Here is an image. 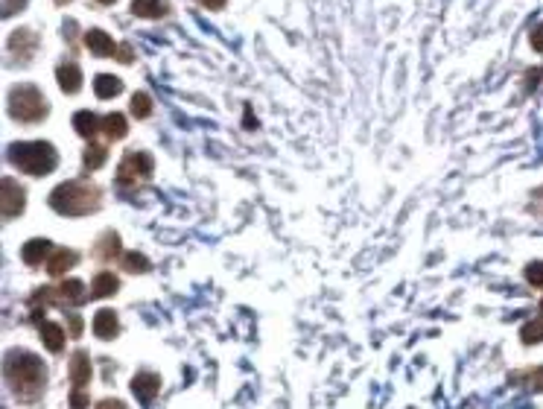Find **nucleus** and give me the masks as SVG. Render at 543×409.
<instances>
[{"instance_id":"nucleus-1","label":"nucleus","mask_w":543,"mask_h":409,"mask_svg":"<svg viewBox=\"0 0 543 409\" xmlns=\"http://www.w3.org/2000/svg\"><path fill=\"white\" fill-rule=\"evenodd\" d=\"M6 383L21 400H39V395L47 386V371L39 354L29 351H9L4 360Z\"/></svg>"},{"instance_id":"nucleus-2","label":"nucleus","mask_w":543,"mask_h":409,"mask_svg":"<svg viewBox=\"0 0 543 409\" xmlns=\"http://www.w3.org/2000/svg\"><path fill=\"white\" fill-rule=\"evenodd\" d=\"M103 202V191L91 181H65L50 193V208L61 216H85L93 213Z\"/></svg>"},{"instance_id":"nucleus-3","label":"nucleus","mask_w":543,"mask_h":409,"mask_svg":"<svg viewBox=\"0 0 543 409\" xmlns=\"http://www.w3.org/2000/svg\"><path fill=\"white\" fill-rule=\"evenodd\" d=\"M9 161L26 176H47L59 164V152L47 141H21L6 149Z\"/></svg>"},{"instance_id":"nucleus-4","label":"nucleus","mask_w":543,"mask_h":409,"mask_svg":"<svg viewBox=\"0 0 543 409\" xmlns=\"http://www.w3.org/2000/svg\"><path fill=\"white\" fill-rule=\"evenodd\" d=\"M9 114L21 123H41L47 117V100L36 85H18L9 94Z\"/></svg>"},{"instance_id":"nucleus-5","label":"nucleus","mask_w":543,"mask_h":409,"mask_svg":"<svg viewBox=\"0 0 543 409\" xmlns=\"http://www.w3.org/2000/svg\"><path fill=\"white\" fill-rule=\"evenodd\" d=\"M155 170V161H152V155L149 152H126L123 155V161H120V170H117V184L123 187H129V184H141L152 176Z\"/></svg>"},{"instance_id":"nucleus-6","label":"nucleus","mask_w":543,"mask_h":409,"mask_svg":"<svg viewBox=\"0 0 543 409\" xmlns=\"http://www.w3.org/2000/svg\"><path fill=\"white\" fill-rule=\"evenodd\" d=\"M0 202H4V216L6 219L24 213V205H26L24 187L15 178H4V181H0Z\"/></svg>"},{"instance_id":"nucleus-7","label":"nucleus","mask_w":543,"mask_h":409,"mask_svg":"<svg viewBox=\"0 0 543 409\" xmlns=\"http://www.w3.org/2000/svg\"><path fill=\"white\" fill-rule=\"evenodd\" d=\"M85 47H88L91 56H100V59L117 56V50H120L117 41L108 33H103V29H88V33H85Z\"/></svg>"},{"instance_id":"nucleus-8","label":"nucleus","mask_w":543,"mask_h":409,"mask_svg":"<svg viewBox=\"0 0 543 409\" xmlns=\"http://www.w3.org/2000/svg\"><path fill=\"white\" fill-rule=\"evenodd\" d=\"M53 251H56V248H53V243H50V240L36 237V240L24 243V248H21V258H24V263H26V266H41L44 261H50Z\"/></svg>"},{"instance_id":"nucleus-9","label":"nucleus","mask_w":543,"mask_h":409,"mask_svg":"<svg viewBox=\"0 0 543 409\" xmlns=\"http://www.w3.org/2000/svg\"><path fill=\"white\" fill-rule=\"evenodd\" d=\"M132 392L141 403H149L158 392H161V377L152 374V371H138L135 380H132Z\"/></svg>"},{"instance_id":"nucleus-10","label":"nucleus","mask_w":543,"mask_h":409,"mask_svg":"<svg viewBox=\"0 0 543 409\" xmlns=\"http://www.w3.org/2000/svg\"><path fill=\"white\" fill-rule=\"evenodd\" d=\"M120 251H123V243H120V234L117 231H106L97 243H93V258L97 261H114L120 258Z\"/></svg>"},{"instance_id":"nucleus-11","label":"nucleus","mask_w":543,"mask_h":409,"mask_svg":"<svg viewBox=\"0 0 543 409\" xmlns=\"http://www.w3.org/2000/svg\"><path fill=\"white\" fill-rule=\"evenodd\" d=\"M93 333H97L100 339H114L120 333V319H117V313L103 307L97 310V316H93Z\"/></svg>"},{"instance_id":"nucleus-12","label":"nucleus","mask_w":543,"mask_h":409,"mask_svg":"<svg viewBox=\"0 0 543 409\" xmlns=\"http://www.w3.org/2000/svg\"><path fill=\"white\" fill-rule=\"evenodd\" d=\"M76 263H79L76 251H71V248H56L53 255H50V261H47V272H50L53 278H61L68 269H73Z\"/></svg>"},{"instance_id":"nucleus-13","label":"nucleus","mask_w":543,"mask_h":409,"mask_svg":"<svg viewBox=\"0 0 543 409\" xmlns=\"http://www.w3.org/2000/svg\"><path fill=\"white\" fill-rule=\"evenodd\" d=\"M56 79H59V88L65 94H76L82 88V71L73 61H65V65L56 68Z\"/></svg>"},{"instance_id":"nucleus-14","label":"nucleus","mask_w":543,"mask_h":409,"mask_svg":"<svg viewBox=\"0 0 543 409\" xmlns=\"http://www.w3.org/2000/svg\"><path fill=\"white\" fill-rule=\"evenodd\" d=\"M56 296L61 298V304H85L91 296L85 293V284L82 281H76V278H71V281H61V284L56 287Z\"/></svg>"},{"instance_id":"nucleus-15","label":"nucleus","mask_w":543,"mask_h":409,"mask_svg":"<svg viewBox=\"0 0 543 409\" xmlns=\"http://www.w3.org/2000/svg\"><path fill=\"white\" fill-rule=\"evenodd\" d=\"M71 383L73 389H85L91 383V357L85 351H76L71 360Z\"/></svg>"},{"instance_id":"nucleus-16","label":"nucleus","mask_w":543,"mask_h":409,"mask_svg":"<svg viewBox=\"0 0 543 409\" xmlns=\"http://www.w3.org/2000/svg\"><path fill=\"white\" fill-rule=\"evenodd\" d=\"M73 129H76L82 138L93 141V135L103 132V120L93 114V111H76V114H73Z\"/></svg>"},{"instance_id":"nucleus-17","label":"nucleus","mask_w":543,"mask_h":409,"mask_svg":"<svg viewBox=\"0 0 543 409\" xmlns=\"http://www.w3.org/2000/svg\"><path fill=\"white\" fill-rule=\"evenodd\" d=\"M167 12H170L167 0H132V15H138V18L155 21V18H164Z\"/></svg>"},{"instance_id":"nucleus-18","label":"nucleus","mask_w":543,"mask_h":409,"mask_svg":"<svg viewBox=\"0 0 543 409\" xmlns=\"http://www.w3.org/2000/svg\"><path fill=\"white\" fill-rule=\"evenodd\" d=\"M120 290V281L117 275L111 272H100V275H93V284H91V298H108Z\"/></svg>"},{"instance_id":"nucleus-19","label":"nucleus","mask_w":543,"mask_h":409,"mask_svg":"<svg viewBox=\"0 0 543 409\" xmlns=\"http://www.w3.org/2000/svg\"><path fill=\"white\" fill-rule=\"evenodd\" d=\"M39 328H41V339H44V345H47V351L59 354L61 348H65V328H61V325L44 319Z\"/></svg>"},{"instance_id":"nucleus-20","label":"nucleus","mask_w":543,"mask_h":409,"mask_svg":"<svg viewBox=\"0 0 543 409\" xmlns=\"http://www.w3.org/2000/svg\"><path fill=\"white\" fill-rule=\"evenodd\" d=\"M120 91H123V82L117 76H111V74H100L97 79H93V94H97L100 100H111V97H117Z\"/></svg>"},{"instance_id":"nucleus-21","label":"nucleus","mask_w":543,"mask_h":409,"mask_svg":"<svg viewBox=\"0 0 543 409\" xmlns=\"http://www.w3.org/2000/svg\"><path fill=\"white\" fill-rule=\"evenodd\" d=\"M126 132H129V126H126V117L123 114H106L103 117V135L108 138V141H120V138H126Z\"/></svg>"},{"instance_id":"nucleus-22","label":"nucleus","mask_w":543,"mask_h":409,"mask_svg":"<svg viewBox=\"0 0 543 409\" xmlns=\"http://www.w3.org/2000/svg\"><path fill=\"white\" fill-rule=\"evenodd\" d=\"M106 158H108V149H106L103 143H93V141H91V146L85 149L82 164H85L88 170H100V167L106 164Z\"/></svg>"},{"instance_id":"nucleus-23","label":"nucleus","mask_w":543,"mask_h":409,"mask_svg":"<svg viewBox=\"0 0 543 409\" xmlns=\"http://www.w3.org/2000/svg\"><path fill=\"white\" fill-rule=\"evenodd\" d=\"M123 269L126 272H149V258L141 251H126L123 255Z\"/></svg>"},{"instance_id":"nucleus-24","label":"nucleus","mask_w":543,"mask_h":409,"mask_svg":"<svg viewBox=\"0 0 543 409\" xmlns=\"http://www.w3.org/2000/svg\"><path fill=\"white\" fill-rule=\"evenodd\" d=\"M520 339H523V345H537V342H543V322H540V319L526 322V325L520 328Z\"/></svg>"},{"instance_id":"nucleus-25","label":"nucleus","mask_w":543,"mask_h":409,"mask_svg":"<svg viewBox=\"0 0 543 409\" xmlns=\"http://www.w3.org/2000/svg\"><path fill=\"white\" fill-rule=\"evenodd\" d=\"M132 114L141 117V120L152 114V100H149V94H143V91L135 94V97H132Z\"/></svg>"},{"instance_id":"nucleus-26","label":"nucleus","mask_w":543,"mask_h":409,"mask_svg":"<svg viewBox=\"0 0 543 409\" xmlns=\"http://www.w3.org/2000/svg\"><path fill=\"white\" fill-rule=\"evenodd\" d=\"M526 281L532 287H543V261H534L526 266Z\"/></svg>"},{"instance_id":"nucleus-27","label":"nucleus","mask_w":543,"mask_h":409,"mask_svg":"<svg viewBox=\"0 0 543 409\" xmlns=\"http://www.w3.org/2000/svg\"><path fill=\"white\" fill-rule=\"evenodd\" d=\"M532 389H534V392H543V365H537V368L532 371Z\"/></svg>"},{"instance_id":"nucleus-28","label":"nucleus","mask_w":543,"mask_h":409,"mask_svg":"<svg viewBox=\"0 0 543 409\" xmlns=\"http://www.w3.org/2000/svg\"><path fill=\"white\" fill-rule=\"evenodd\" d=\"M532 47L537 50V53H543V24L534 29V33H532Z\"/></svg>"},{"instance_id":"nucleus-29","label":"nucleus","mask_w":543,"mask_h":409,"mask_svg":"<svg viewBox=\"0 0 543 409\" xmlns=\"http://www.w3.org/2000/svg\"><path fill=\"white\" fill-rule=\"evenodd\" d=\"M199 4H202L205 9H210V12H219V9H225L228 0H199Z\"/></svg>"},{"instance_id":"nucleus-30","label":"nucleus","mask_w":543,"mask_h":409,"mask_svg":"<svg viewBox=\"0 0 543 409\" xmlns=\"http://www.w3.org/2000/svg\"><path fill=\"white\" fill-rule=\"evenodd\" d=\"M117 59L123 61V65H129V61H132V47H129V44H123V47L117 50Z\"/></svg>"},{"instance_id":"nucleus-31","label":"nucleus","mask_w":543,"mask_h":409,"mask_svg":"<svg viewBox=\"0 0 543 409\" xmlns=\"http://www.w3.org/2000/svg\"><path fill=\"white\" fill-rule=\"evenodd\" d=\"M97 409H126V403H123V400H111V398H108V400H100V403H97Z\"/></svg>"},{"instance_id":"nucleus-32","label":"nucleus","mask_w":543,"mask_h":409,"mask_svg":"<svg viewBox=\"0 0 543 409\" xmlns=\"http://www.w3.org/2000/svg\"><path fill=\"white\" fill-rule=\"evenodd\" d=\"M71 336H82V319L79 316H71Z\"/></svg>"},{"instance_id":"nucleus-33","label":"nucleus","mask_w":543,"mask_h":409,"mask_svg":"<svg viewBox=\"0 0 543 409\" xmlns=\"http://www.w3.org/2000/svg\"><path fill=\"white\" fill-rule=\"evenodd\" d=\"M100 6H111V4H117V0H97Z\"/></svg>"},{"instance_id":"nucleus-34","label":"nucleus","mask_w":543,"mask_h":409,"mask_svg":"<svg viewBox=\"0 0 543 409\" xmlns=\"http://www.w3.org/2000/svg\"><path fill=\"white\" fill-rule=\"evenodd\" d=\"M56 4H59V6H61V4H68V0H56Z\"/></svg>"},{"instance_id":"nucleus-35","label":"nucleus","mask_w":543,"mask_h":409,"mask_svg":"<svg viewBox=\"0 0 543 409\" xmlns=\"http://www.w3.org/2000/svg\"><path fill=\"white\" fill-rule=\"evenodd\" d=\"M540 313H543V298H540Z\"/></svg>"}]
</instances>
